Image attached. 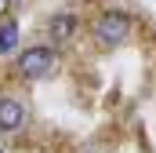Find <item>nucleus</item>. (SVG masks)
Segmentation results:
<instances>
[{
    "instance_id": "nucleus-1",
    "label": "nucleus",
    "mask_w": 156,
    "mask_h": 153,
    "mask_svg": "<svg viewBox=\"0 0 156 153\" xmlns=\"http://www.w3.org/2000/svg\"><path fill=\"white\" fill-rule=\"evenodd\" d=\"M127 37H131V18H127L123 11H109V15H102V18L94 22V44L105 47V51L120 47Z\"/></svg>"
},
{
    "instance_id": "nucleus-2",
    "label": "nucleus",
    "mask_w": 156,
    "mask_h": 153,
    "mask_svg": "<svg viewBox=\"0 0 156 153\" xmlns=\"http://www.w3.org/2000/svg\"><path fill=\"white\" fill-rule=\"evenodd\" d=\"M51 66H55V51L51 47H26L22 55H18V73L22 76H47L51 73Z\"/></svg>"
},
{
    "instance_id": "nucleus-3",
    "label": "nucleus",
    "mask_w": 156,
    "mask_h": 153,
    "mask_svg": "<svg viewBox=\"0 0 156 153\" xmlns=\"http://www.w3.org/2000/svg\"><path fill=\"white\" fill-rule=\"evenodd\" d=\"M26 120V106L18 99H0V131H15Z\"/></svg>"
},
{
    "instance_id": "nucleus-4",
    "label": "nucleus",
    "mask_w": 156,
    "mask_h": 153,
    "mask_svg": "<svg viewBox=\"0 0 156 153\" xmlns=\"http://www.w3.org/2000/svg\"><path fill=\"white\" fill-rule=\"evenodd\" d=\"M73 33H76V15H55L47 22V37L55 40V44H69Z\"/></svg>"
},
{
    "instance_id": "nucleus-5",
    "label": "nucleus",
    "mask_w": 156,
    "mask_h": 153,
    "mask_svg": "<svg viewBox=\"0 0 156 153\" xmlns=\"http://www.w3.org/2000/svg\"><path fill=\"white\" fill-rule=\"evenodd\" d=\"M15 47H18V22L4 18V22H0V51L7 55V51H15Z\"/></svg>"
},
{
    "instance_id": "nucleus-6",
    "label": "nucleus",
    "mask_w": 156,
    "mask_h": 153,
    "mask_svg": "<svg viewBox=\"0 0 156 153\" xmlns=\"http://www.w3.org/2000/svg\"><path fill=\"white\" fill-rule=\"evenodd\" d=\"M7 7H11V0H0V18L7 15Z\"/></svg>"
},
{
    "instance_id": "nucleus-7",
    "label": "nucleus",
    "mask_w": 156,
    "mask_h": 153,
    "mask_svg": "<svg viewBox=\"0 0 156 153\" xmlns=\"http://www.w3.org/2000/svg\"><path fill=\"white\" fill-rule=\"evenodd\" d=\"M83 153H94V150H83Z\"/></svg>"
}]
</instances>
